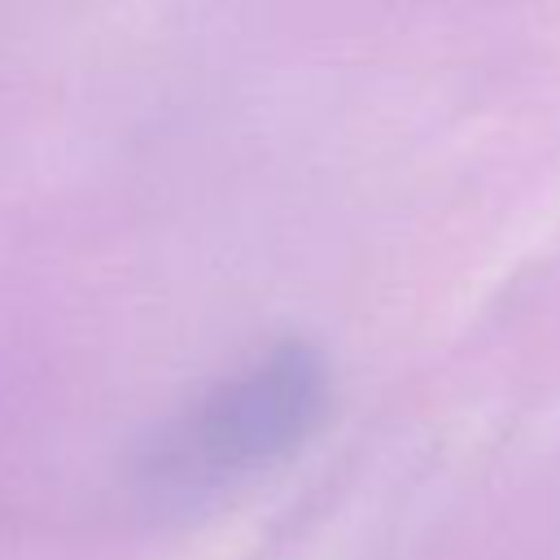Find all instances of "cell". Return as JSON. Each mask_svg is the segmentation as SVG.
Returning a JSON list of instances; mask_svg holds the SVG:
<instances>
[{
  "instance_id": "6da1fadb",
  "label": "cell",
  "mask_w": 560,
  "mask_h": 560,
  "mask_svg": "<svg viewBox=\"0 0 560 560\" xmlns=\"http://www.w3.org/2000/svg\"><path fill=\"white\" fill-rule=\"evenodd\" d=\"M324 363L306 346H280L210 389L166 429L149 477L166 494H206L289 455L324 416Z\"/></svg>"
}]
</instances>
